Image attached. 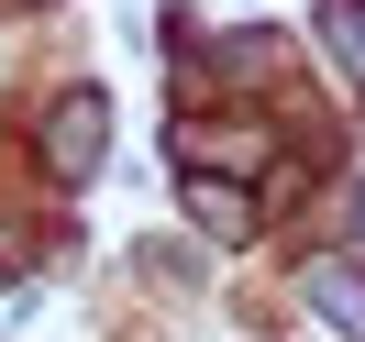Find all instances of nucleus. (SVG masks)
I'll return each mask as SVG.
<instances>
[{"mask_svg":"<svg viewBox=\"0 0 365 342\" xmlns=\"http://www.w3.org/2000/svg\"><path fill=\"white\" fill-rule=\"evenodd\" d=\"M45 155H56V177H78V166L100 155V100H67V111H56V133H45Z\"/></svg>","mask_w":365,"mask_h":342,"instance_id":"1","label":"nucleus"},{"mask_svg":"<svg viewBox=\"0 0 365 342\" xmlns=\"http://www.w3.org/2000/svg\"><path fill=\"white\" fill-rule=\"evenodd\" d=\"M321 33H332V55L365 78V0H321Z\"/></svg>","mask_w":365,"mask_h":342,"instance_id":"2","label":"nucleus"},{"mask_svg":"<svg viewBox=\"0 0 365 342\" xmlns=\"http://www.w3.org/2000/svg\"><path fill=\"white\" fill-rule=\"evenodd\" d=\"M354 221H365V210H354Z\"/></svg>","mask_w":365,"mask_h":342,"instance_id":"3","label":"nucleus"}]
</instances>
